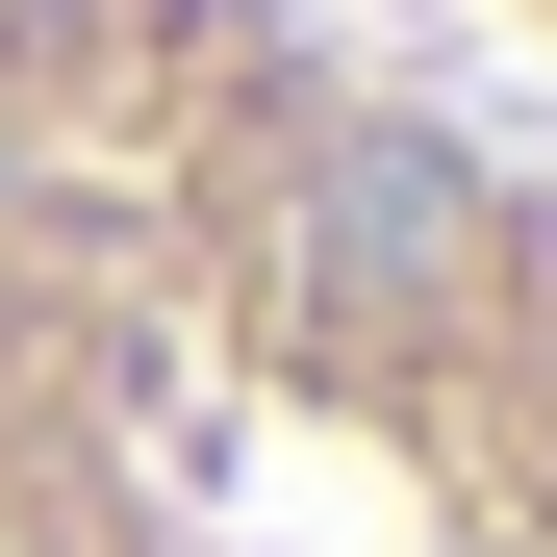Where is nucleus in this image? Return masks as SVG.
I'll use <instances>...</instances> for the list:
<instances>
[{"label": "nucleus", "instance_id": "1", "mask_svg": "<svg viewBox=\"0 0 557 557\" xmlns=\"http://www.w3.org/2000/svg\"><path fill=\"white\" fill-rule=\"evenodd\" d=\"M0 557H557V177L330 0H0Z\"/></svg>", "mask_w": 557, "mask_h": 557}, {"label": "nucleus", "instance_id": "2", "mask_svg": "<svg viewBox=\"0 0 557 557\" xmlns=\"http://www.w3.org/2000/svg\"><path fill=\"white\" fill-rule=\"evenodd\" d=\"M482 26H507V51H532V76H557V0H482Z\"/></svg>", "mask_w": 557, "mask_h": 557}]
</instances>
